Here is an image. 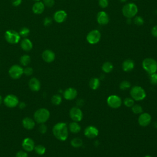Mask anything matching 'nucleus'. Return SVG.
I'll return each instance as SVG.
<instances>
[{
  "label": "nucleus",
  "instance_id": "49530a36",
  "mask_svg": "<svg viewBox=\"0 0 157 157\" xmlns=\"http://www.w3.org/2000/svg\"><path fill=\"white\" fill-rule=\"evenodd\" d=\"M18 105L20 109H24L26 107V104L24 102H19Z\"/></svg>",
  "mask_w": 157,
  "mask_h": 157
},
{
  "label": "nucleus",
  "instance_id": "393cba45",
  "mask_svg": "<svg viewBox=\"0 0 157 157\" xmlns=\"http://www.w3.org/2000/svg\"><path fill=\"white\" fill-rule=\"evenodd\" d=\"M100 85V80L99 78L94 77L92 78L89 82V86L92 90H96Z\"/></svg>",
  "mask_w": 157,
  "mask_h": 157
},
{
  "label": "nucleus",
  "instance_id": "3c124183",
  "mask_svg": "<svg viewBox=\"0 0 157 157\" xmlns=\"http://www.w3.org/2000/svg\"><path fill=\"white\" fill-rule=\"evenodd\" d=\"M33 1H39L40 0H33Z\"/></svg>",
  "mask_w": 157,
  "mask_h": 157
},
{
  "label": "nucleus",
  "instance_id": "dca6fc26",
  "mask_svg": "<svg viewBox=\"0 0 157 157\" xmlns=\"http://www.w3.org/2000/svg\"><path fill=\"white\" fill-rule=\"evenodd\" d=\"M42 58L44 61L46 63H52L55 59V53L49 49H47L42 52Z\"/></svg>",
  "mask_w": 157,
  "mask_h": 157
},
{
  "label": "nucleus",
  "instance_id": "ea45409f",
  "mask_svg": "<svg viewBox=\"0 0 157 157\" xmlns=\"http://www.w3.org/2000/svg\"><path fill=\"white\" fill-rule=\"evenodd\" d=\"M99 5L101 8H106L109 5L108 0H99Z\"/></svg>",
  "mask_w": 157,
  "mask_h": 157
},
{
  "label": "nucleus",
  "instance_id": "7ed1b4c3",
  "mask_svg": "<svg viewBox=\"0 0 157 157\" xmlns=\"http://www.w3.org/2000/svg\"><path fill=\"white\" fill-rule=\"evenodd\" d=\"M143 69L149 74L156 72L157 61L151 58H145L142 63Z\"/></svg>",
  "mask_w": 157,
  "mask_h": 157
},
{
  "label": "nucleus",
  "instance_id": "f8f14e48",
  "mask_svg": "<svg viewBox=\"0 0 157 157\" xmlns=\"http://www.w3.org/2000/svg\"><path fill=\"white\" fill-rule=\"evenodd\" d=\"M85 136L89 139H94L99 134V130L94 126H88L84 130Z\"/></svg>",
  "mask_w": 157,
  "mask_h": 157
},
{
  "label": "nucleus",
  "instance_id": "c756f323",
  "mask_svg": "<svg viewBox=\"0 0 157 157\" xmlns=\"http://www.w3.org/2000/svg\"><path fill=\"white\" fill-rule=\"evenodd\" d=\"M34 150L35 152L39 155H42L45 153V147L42 145H37L35 146Z\"/></svg>",
  "mask_w": 157,
  "mask_h": 157
},
{
  "label": "nucleus",
  "instance_id": "1a4fd4ad",
  "mask_svg": "<svg viewBox=\"0 0 157 157\" xmlns=\"http://www.w3.org/2000/svg\"><path fill=\"white\" fill-rule=\"evenodd\" d=\"M107 103L109 107L113 109H117L121 105L122 101L118 96L112 94L107 98Z\"/></svg>",
  "mask_w": 157,
  "mask_h": 157
},
{
  "label": "nucleus",
  "instance_id": "5701e85b",
  "mask_svg": "<svg viewBox=\"0 0 157 157\" xmlns=\"http://www.w3.org/2000/svg\"><path fill=\"white\" fill-rule=\"evenodd\" d=\"M20 46L24 51L29 52L33 48V43L29 39L25 38L21 41Z\"/></svg>",
  "mask_w": 157,
  "mask_h": 157
},
{
  "label": "nucleus",
  "instance_id": "b1692460",
  "mask_svg": "<svg viewBox=\"0 0 157 157\" xmlns=\"http://www.w3.org/2000/svg\"><path fill=\"white\" fill-rule=\"evenodd\" d=\"M68 129L71 132L76 134L80 131L81 126L77 122L73 121V122H71L69 123Z\"/></svg>",
  "mask_w": 157,
  "mask_h": 157
},
{
  "label": "nucleus",
  "instance_id": "6ab92c4d",
  "mask_svg": "<svg viewBox=\"0 0 157 157\" xmlns=\"http://www.w3.org/2000/svg\"><path fill=\"white\" fill-rule=\"evenodd\" d=\"M28 85L30 90L33 91L37 92L39 91L40 88V81L37 78H35V77H33L29 80Z\"/></svg>",
  "mask_w": 157,
  "mask_h": 157
},
{
  "label": "nucleus",
  "instance_id": "a211bd4d",
  "mask_svg": "<svg viewBox=\"0 0 157 157\" xmlns=\"http://www.w3.org/2000/svg\"><path fill=\"white\" fill-rule=\"evenodd\" d=\"M67 13L63 10H59L56 11L53 15L55 21L58 23L64 22L67 18Z\"/></svg>",
  "mask_w": 157,
  "mask_h": 157
},
{
  "label": "nucleus",
  "instance_id": "cd10ccee",
  "mask_svg": "<svg viewBox=\"0 0 157 157\" xmlns=\"http://www.w3.org/2000/svg\"><path fill=\"white\" fill-rule=\"evenodd\" d=\"M71 145L74 148H78L82 146L83 141L79 137H75L71 140Z\"/></svg>",
  "mask_w": 157,
  "mask_h": 157
},
{
  "label": "nucleus",
  "instance_id": "7c9ffc66",
  "mask_svg": "<svg viewBox=\"0 0 157 157\" xmlns=\"http://www.w3.org/2000/svg\"><path fill=\"white\" fill-rule=\"evenodd\" d=\"M131 110L132 112L135 114H140L142 113L143 112L142 107L139 104H134L131 107Z\"/></svg>",
  "mask_w": 157,
  "mask_h": 157
},
{
  "label": "nucleus",
  "instance_id": "09e8293b",
  "mask_svg": "<svg viewBox=\"0 0 157 157\" xmlns=\"http://www.w3.org/2000/svg\"><path fill=\"white\" fill-rule=\"evenodd\" d=\"M2 97H1V96L0 95V105L1 104V103H2Z\"/></svg>",
  "mask_w": 157,
  "mask_h": 157
},
{
  "label": "nucleus",
  "instance_id": "20e7f679",
  "mask_svg": "<svg viewBox=\"0 0 157 157\" xmlns=\"http://www.w3.org/2000/svg\"><path fill=\"white\" fill-rule=\"evenodd\" d=\"M138 12L137 6L132 2L125 4L122 8L123 15L127 18H131L136 16Z\"/></svg>",
  "mask_w": 157,
  "mask_h": 157
},
{
  "label": "nucleus",
  "instance_id": "f3484780",
  "mask_svg": "<svg viewBox=\"0 0 157 157\" xmlns=\"http://www.w3.org/2000/svg\"><path fill=\"white\" fill-rule=\"evenodd\" d=\"M77 95V91L74 88H68L63 93V96L66 100H73Z\"/></svg>",
  "mask_w": 157,
  "mask_h": 157
},
{
  "label": "nucleus",
  "instance_id": "f257e3e1",
  "mask_svg": "<svg viewBox=\"0 0 157 157\" xmlns=\"http://www.w3.org/2000/svg\"><path fill=\"white\" fill-rule=\"evenodd\" d=\"M52 132L54 136L61 141H65L68 137V127L65 123L59 122L55 124Z\"/></svg>",
  "mask_w": 157,
  "mask_h": 157
},
{
  "label": "nucleus",
  "instance_id": "72a5a7b5",
  "mask_svg": "<svg viewBox=\"0 0 157 157\" xmlns=\"http://www.w3.org/2000/svg\"><path fill=\"white\" fill-rule=\"evenodd\" d=\"M149 79L150 83L153 85H157V73H153L151 74H149Z\"/></svg>",
  "mask_w": 157,
  "mask_h": 157
},
{
  "label": "nucleus",
  "instance_id": "79ce46f5",
  "mask_svg": "<svg viewBox=\"0 0 157 157\" xmlns=\"http://www.w3.org/2000/svg\"><path fill=\"white\" fill-rule=\"evenodd\" d=\"M52 18L49 17H46L44 20V25L45 26H49L52 24Z\"/></svg>",
  "mask_w": 157,
  "mask_h": 157
},
{
  "label": "nucleus",
  "instance_id": "e433bc0d",
  "mask_svg": "<svg viewBox=\"0 0 157 157\" xmlns=\"http://www.w3.org/2000/svg\"><path fill=\"white\" fill-rule=\"evenodd\" d=\"M33 69L31 67H26L25 69H23V74H25L27 76L31 75L33 74Z\"/></svg>",
  "mask_w": 157,
  "mask_h": 157
},
{
  "label": "nucleus",
  "instance_id": "f03ea898",
  "mask_svg": "<svg viewBox=\"0 0 157 157\" xmlns=\"http://www.w3.org/2000/svg\"><path fill=\"white\" fill-rule=\"evenodd\" d=\"M50 112L45 108L37 109L34 113V119L37 123H44L50 118Z\"/></svg>",
  "mask_w": 157,
  "mask_h": 157
},
{
  "label": "nucleus",
  "instance_id": "c03bdc74",
  "mask_svg": "<svg viewBox=\"0 0 157 157\" xmlns=\"http://www.w3.org/2000/svg\"><path fill=\"white\" fill-rule=\"evenodd\" d=\"M21 1H22L21 0H12V4L13 6L17 7V6H18L21 4Z\"/></svg>",
  "mask_w": 157,
  "mask_h": 157
},
{
  "label": "nucleus",
  "instance_id": "a878e982",
  "mask_svg": "<svg viewBox=\"0 0 157 157\" xmlns=\"http://www.w3.org/2000/svg\"><path fill=\"white\" fill-rule=\"evenodd\" d=\"M113 69V66L112 63L109 61H106L104 63L102 66V70L105 73H109L112 72Z\"/></svg>",
  "mask_w": 157,
  "mask_h": 157
},
{
  "label": "nucleus",
  "instance_id": "f704fd0d",
  "mask_svg": "<svg viewBox=\"0 0 157 157\" xmlns=\"http://www.w3.org/2000/svg\"><path fill=\"white\" fill-rule=\"evenodd\" d=\"M134 23L137 26H141L144 23V20L142 17L136 16L134 19Z\"/></svg>",
  "mask_w": 157,
  "mask_h": 157
},
{
  "label": "nucleus",
  "instance_id": "39448f33",
  "mask_svg": "<svg viewBox=\"0 0 157 157\" xmlns=\"http://www.w3.org/2000/svg\"><path fill=\"white\" fill-rule=\"evenodd\" d=\"M131 98L137 101H142L146 97V93L144 89L140 86H134L130 90Z\"/></svg>",
  "mask_w": 157,
  "mask_h": 157
},
{
  "label": "nucleus",
  "instance_id": "ddd939ff",
  "mask_svg": "<svg viewBox=\"0 0 157 157\" xmlns=\"http://www.w3.org/2000/svg\"><path fill=\"white\" fill-rule=\"evenodd\" d=\"M151 117L148 113H140L138 118V123L140 126L145 127L147 126L151 122Z\"/></svg>",
  "mask_w": 157,
  "mask_h": 157
},
{
  "label": "nucleus",
  "instance_id": "423d86ee",
  "mask_svg": "<svg viewBox=\"0 0 157 157\" xmlns=\"http://www.w3.org/2000/svg\"><path fill=\"white\" fill-rule=\"evenodd\" d=\"M4 37L6 41L10 44H18L20 40V35L14 30L9 29L5 32Z\"/></svg>",
  "mask_w": 157,
  "mask_h": 157
},
{
  "label": "nucleus",
  "instance_id": "2eb2a0df",
  "mask_svg": "<svg viewBox=\"0 0 157 157\" xmlns=\"http://www.w3.org/2000/svg\"><path fill=\"white\" fill-rule=\"evenodd\" d=\"M97 21L100 25H106L109 22V17L104 11H100L98 13L96 17Z\"/></svg>",
  "mask_w": 157,
  "mask_h": 157
},
{
  "label": "nucleus",
  "instance_id": "9b49d317",
  "mask_svg": "<svg viewBox=\"0 0 157 157\" xmlns=\"http://www.w3.org/2000/svg\"><path fill=\"white\" fill-rule=\"evenodd\" d=\"M69 116L74 121L78 122L83 118V113L79 107H73L70 109Z\"/></svg>",
  "mask_w": 157,
  "mask_h": 157
},
{
  "label": "nucleus",
  "instance_id": "c9c22d12",
  "mask_svg": "<svg viewBox=\"0 0 157 157\" xmlns=\"http://www.w3.org/2000/svg\"><path fill=\"white\" fill-rule=\"evenodd\" d=\"M29 32H30V31H29V29L28 28L23 27V28H21V29L20 30V32L18 33L20 35V36L26 37L27 36H28Z\"/></svg>",
  "mask_w": 157,
  "mask_h": 157
},
{
  "label": "nucleus",
  "instance_id": "2f4dec72",
  "mask_svg": "<svg viewBox=\"0 0 157 157\" xmlns=\"http://www.w3.org/2000/svg\"><path fill=\"white\" fill-rule=\"evenodd\" d=\"M119 86L121 90H125L131 87V83L128 80H123L120 83Z\"/></svg>",
  "mask_w": 157,
  "mask_h": 157
},
{
  "label": "nucleus",
  "instance_id": "de8ad7c7",
  "mask_svg": "<svg viewBox=\"0 0 157 157\" xmlns=\"http://www.w3.org/2000/svg\"><path fill=\"white\" fill-rule=\"evenodd\" d=\"M153 126H154V127H155V128H157V121H155V122L153 123Z\"/></svg>",
  "mask_w": 157,
  "mask_h": 157
},
{
  "label": "nucleus",
  "instance_id": "bb28decb",
  "mask_svg": "<svg viewBox=\"0 0 157 157\" xmlns=\"http://www.w3.org/2000/svg\"><path fill=\"white\" fill-rule=\"evenodd\" d=\"M20 62L22 66H26L31 62V57L28 55H23L20 57Z\"/></svg>",
  "mask_w": 157,
  "mask_h": 157
},
{
  "label": "nucleus",
  "instance_id": "58836bf2",
  "mask_svg": "<svg viewBox=\"0 0 157 157\" xmlns=\"http://www.w3.org/2000/svg\"><path fill=\"white\" fill-rule=\"evenodd\" d=\"M43 3L45 6L48 7H52L55 4L54 0H43Z\"/></svg>",
  "mask_w": 157,
  "mask_h": 157
},
{
  "label": "nucleus",
  "instance_id": "4468645a",
  "mask_svg": "<svg viewBox=\"0 0 157 157\" xmlns=\"http://www.w3.org/2000/svg\"><path fill=\"white\" fill-rule=\"evenodd\" d=\"M21 145L23 150L26 151H32L35 147L34 140L29 137L25 138L22 142Z\"/></svg>",
  "mask_w": 157,
  "mask_h": 157
},
{
  "label": "nucleus",
  "instance_id": "aec40b11",
  "mask_svg": "<svg viewBox=\"0 0 157 157\" xmlns=\"http://www.w3.org/2000/svg\"><path fill=\"white\" fill-rule=\"evenodd\" d=\"M45 9V6L43 3V2L41 1H36V2H35L32 7V10L34 13L37 14V15H39L41 14Z\"/></svg>",
  "mask_w": 157,
  "mask_h": 157
},
{
  "label": "nucleus",
  "instance_id": "0eeeda50",
  "mask_svg": "<svg viewBox=\"0 0 157 157\" xmlns=\"http://www.w3.org/2000/svg\"><path fill=\"white\" fill-rule=\"evenodd\" d=\"M101 33L97 29H93L87 34L86 39L89 44L93 45L98 44L101 39Z\"/></svg>",
  "mask_w": 157,
  "mask_h": 157
},
{
  "label": "nucleus",
  "instance_id": "6e6552de",
  "mask_svg": "<svg viewBox=\"0 0 157 157\" xmlns=\"http://www.w3.org/2000/svg\"><path fill=\"white\" fill-rule=\"evenodd\" d=\"M10 77L13 79H18L23 74V68L18 64L12 66L9 69Z\"/></svg>",
  "mask_w": 157,
  "mask_h": 157
},
{
  "label": "nucleus",
  "instance_id": "8fccbe9b",
  "mask_svg": "<svg viewBox=\"0 0 157 157\" xmlns=\"http://www.w3.org/2000/svg\"><path fill=\"white\" fill-rule=\"evenodd\" d=\"M144 157H151V156H150V155H146L145 156H144Z\"/></svg>",
  "mask_w": 157,
  "mask_h": 157
},
{
  "label": "nucleus",
  "instance_id": "9d476101",
  "mask_svg": "<svg viewBox=\"0 0 157 157\" xmlns=\"http://www.w3.org/2000/svg\"><path fill=\"white\" fill-rule=\"evenodd\" d=\"M4 104L6 106L9 108H13L17 107L19 104L18 98L14 94H8L7 95L4 100Z\"/></svg>",
  "mask_w": 157,
  "mask_h": 157
},
{
  "label": "nucleus",
  "instance_id": "412c9836",
  "mask_svg": "<svg viewBox=\"0 0 157 157\" xmlns=\"http://www.w3.org/2000/svg\"><path fill=\"white\" fill-rule=\"evenodd\" d=\"M134 67V62L131 59L124 60L122 63V69L124 72H130Z\"/></svg>",
  "mask_w": 157,
  "mask_h": 157
},
{
  "label": "nucleus",
  "instance_id": "a18cd8bd",
  "mask_svg": "<svg viewBox=\"0 0 157 157\" xmlns=\"http://www.w3.org/2000/svg\"><path fill=\"white\" fill-rule=\"evenodd\" d=\"M76 104H77L78 107H82V106H83V105L84 104V101H83V99H78L77 101V102H76Z\"/></svg>",
  "mask_w": 157,
  "mask_h": 157
},
{
  "label": "nucleus",
  "instance_id": "4c0bfd02",
  "mask_svg": "<svg viewBox=\"0 0 157 157\" xmlns=\"http://www.w3.org/2000/svg\"><path fill=\"white\" fill-rule=\"evenodd\" d=\"M38 130L41 134H45L47 131V127L44 123H42L39 125L38 128Z\"/></svg>",
  "mask_w": 157,
  "mask_h": 157
},
{
  "label": "nucleus",
  "instance_id": "a19ab883",
  "mask_svg": "<svg viewBox=\"0 0 157 157\" xmlns=\"http://www.w3.org/2000/svg\"><path fill=\"white\" fill-rule=\"evenodd\" d=\"M15 157H28V153L26 152V151L20 150L18 151L15 155Z\"/></svg>",
  "mask_w": 157,
  "mask_h": 157
},
{
  "label": "nucleus",
  "instance_id": "37998d69",
  "mask_svg": "<svg viewBox=\"0 0 157 157\" xmlns=\"http://www.w3.org/2000/svg\"><path fill=\"white\" fill-rule=\"evenodd\" d=\"M151 33L153 37H157V25L154 26L151 29Z\"/></svg>",
  "mask_w": 157,
  "mask_h": 157
},
{
  "label": "nucleus",
  "instance_id": "c85d7f7f",
  "mask_svg": "<svg viewBox=\"0 0 157 157\" xmlns=\"http://www.w3.org/2000/svg\"><path fill=\"white\" fill-rule=\"evenodd\" d=\"M52 103L55 105H59L62 102V98L59 94H55L52 97L51 99Z\"/></svg>",
  "mask_w": 157,
  "mask_h": 157
},
{
  "label": "nucleus",
  "instance_id": "473e14b6",
  "mask_svg": "<svg viewBox=\"0 0 157 157\" xmlns=\"http://www.w3.org/2000/svg\"><path fill=\"white\" fill-rule=\"evenodd\" d=\"M123 104L128 107H131L134 104V100L132 98H126L124 99Z\"/></svg>",
  "mask_w": 157,
  "mask_h": 157
},
{
  "label": "nucleus",
  "instance_id": "4be33fe9",
  "mask_svg": "<svg viewBox=\"0 0 157 157\" xmlns=\"http://www.w3.org/2000/svg\"><path fill=\"white\" fill-rule=\"evenodd\" d=\"M23 126L28 130L33 129L35 126V121L29 117H25L22 120Z\"/></svg>",
  "mask_w": 157,
  "mask_h": 157
}]
</instances>
